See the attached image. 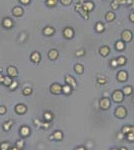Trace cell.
<instances>
[{
	"mask_svg": "<svg viewBox=\"0 0 134 150\" xmlns=\"http://www.w3.org/2000/svg\"><path fill=\"white\" fill-rule=\"evenodd\" d=\"M14 109L17 114H24V113H26V111H27V107H26V105H24V104L19 103L15 106Z\"/></svg>",
	"mask_w": 134,
	"mask_h": 150,
	"instance_id": "obj_7",
	"label": "cell"
},
{
	"mask_svg": "<svg viewBox=\"0 0 134 150\" xmlns=\"http://www.w3.org/2000/svg\"><path fill=\"white\" fill-rule=\"evenodd\" d=\"M120 150H127V148H125V147H122V148H120Z\"/></svg>",
	"mask_w": 134,
	"mask_h": 150,
	"instance_id": "obj_54",
	"label": "cell"
},
{
	"mask_svg": "<svg viewBox=\"0 0 134 150\" xmlns=\"http://www.w3.org/2000/svg\"><path fill=\"white\" fill-rule=\"evenodd\" d=\"M131 7H134V0H132V4H131Z\"/></svg>",
	"mask_w": 134,
	"mask_h": 150,
	"instance_id": "obj_53",
	"label": "cell"
},
{
	"mask_svg": "<svg viewBox=\"0 0 134 150\" xmlns=\"http://www.w3.org/2000/svg\"><path fill=\"white\" fill-rule=\"evenodd\" d=\"M126 138L129 141H134V133L130 132V133H128V134H126Z\"/></svg>",
	"mask_w": 134,
	"mask_h": 150,
	"instance_id": "obj_38",
	"label": "cell"
},
{
	"mask_svg": "<svg viewBox=\"0 0 134 150\" xmlns=\"http://www.w3.org/2000/svg\"><path fill=\"white\" fill-rule=\"evenodd\" d=\"M32 93V88H30V87H25V88L23 89V94L24 95H30Z\"/></svg>",
	"mask_w": 134,
	"mask_h": 150,
	"instance_id": "obj_37",
	"label": "cell"
},
{
	"mask_svg": "<svg viewBox=\"0 0 134 150\" xmlns=\"http://www.w3.org/2000/svg\"><path fill=\"white\" fill-rule=\"evenodd\" d=\"M62 4H64V5H69V4L72 2V0H60Z\"/></svg>",
	"mask_w": 134,
	"mask_h": 150,
	"instance_id": "obj_44",
	"label": "cell"
},
{
	"mask_svg": "<svg viewBox=\"0 0 134 150\" xmlns=\"http://www.w3.org/2000/svg\"><path fill=\"white\" fill-rule=\"evenodd\" d=\"M6 111H7V109H6V107H5V106H3V105L0 106V115L5 114V113H6Z\"/></svg>",
	"mask_w": 134,
	"mask_h": 150,
	"instance_id": "obj_41",
	"label": "cell"
},
{
	"mask_svg": "<svg viewBox=\"0 0 134 150\" xmlns=\"http://www.w3.org/2000/svg\"><path fill=\"white\" fill-rule=\"evenodd\" d=\"M50 92L52 94L55 95H59L62 92V86L59 84V83H54L50 86Z\"/></svg>",
	"mask_w": 134,
	"mask_h": 150,
	"instance_id": "obj_4",
	"label": "cell"
},
{
	"mask_svg": "<svg viewBox=\"0 0 134 150\" xmlns=\"http://www.w3.org/2000/svg\"><path fill=\"white\" fill-rule=\"evenodd\" d=\"M75 10L78 11L79 13H80L82 15V17L84 18V19H88V12H86L85 10H83V8H82V2H79L77 3L76 5H75Z\"/></svg>",
	"mask_w": 134,
	"mask_h": 150,
	"instance_id": "obj_5",
	"label": "cell"
},
{
	"mask_svg": "<svg viewBox=\"0 0 134 150\" xmlns=\"http://www.w3.org/2000/svg\"><path fill=\"white\" fill-rule=\"evenodd\" d=\"M24 144H25V142H24L23 139H18V140L15 142V146L18 147L19 149H22V148L24 147Z\"/></svg>",
	"mask_w": 134,
	"mask_h": 150,
	"instance_id": "obj_30",
	"label": "cell"
},
{
	"mask_svg": "<svg viewBox=\"0 0 134 150\" xmlns=\"http://www.w3.org/2000/svg\"><path fill=\"white\" fill-rule=\"evenodd\" d=\"M3 80H4V76L1 74V72H0V83H2V82H3Z\"/></svg>",
	"mask_w": 134,
	"mask_h": 150,
	"instance_id": "obj_50",
	"label": "cell"
},
{
	"mask_svg": "<svg viewBox=\"0 0 134 150\" xmlns=\"http://www.w3.org/2000/svg\"><path fill=\"white\" fill-rule=\"evenodd\" d=\"M121 37H122V40L124 41V42H129L132 38V33H131L130 30H125V31L122 32Z\"/></svg>",
	"mask_w": 134,
	"mask_h": 150,
	"instance_id": "obj_9",
	"label": "cell"
},
{
	"mask_svg": "<svg viewBox=\"0 0 134 150\" xmlns=\"http://www.w3.org/2000/svg\"><path fill=\"white\" fill-rule=\"evenodd\" d=\"M97 82L99 83V84H105V83L107 82V80H106V78H101V77H99V78L97 79Z\"/></svg>",
	"mask_w": 134,
	"mask_h": 150,
	"instance_id": "obj_42",
	"label": "cell"
},
{
	"mask_svg": "<svg viewBox=\"0 0 134 150\" xmlns=\"http://www.w3.org/2000/svg\"><path fill=\"white\" fill-rule=\"evenodd\" d=\"M99 106L101 109L103 110H107V109H109L110 106H111V102H110V100L109 98H107V97H103L100 99V101H99Z\"/></svg>",
	"mask_w": 134,
	"mask_h": 150,
	"instance_id": "obj_2",
	"label": "cell"
},
{
	"mask_svg": "<svg viewBox=\"0 0 134 150\" xmlns=\"http://www.w3.org/2000/svg\"><path fill=\"white\" fill-rule=\"evenodd\" d=\"M10 149V144L9 142H1L0 143V150H9Z\"/></svg>",
	"mask_w": 134,
	"mask_h": 150,
	"instance_id": "obj_26",
	"label": "cell"
},
{
	"mask_svg": "<svg viewBox=\"0 0 134 150\" xmlns=\"http://www.w3.org/2000/svg\"><path fill=\"white\" fill-rule=\"evenodd\" d=\"M17 86H18V82L16 81V80H13L11 84L9 85V89L10 90H15L16 88H17Z\"/></svg>",
	"mask_w": 134,
	"mask_h": 150,
	"instance_id": "obj_35",
	"label": "cell"
},
{
	"mask_svg": "<svg viewBox=\"0 0 134 150\" xmlns=\"http://www.w3.org/2000/svg\"><path fill=\"white\" fill-rule=\"evenodd\" d=\"M12 13H13V15L16 16V17H20V16L23 14V9L21 7H19V6H16V7L13 8Z\"/></svg>",
	"mask_w": 134,
	"mask_h": 150,
	"instance_id": "obj_14",
	"label": "cell"
},
{
	"mask_svg": "<svg viewBox=\"0 0 134 150\" xmlns=\"http://www.w3.org/2000/svg\"><path fill=\"white\" fill-rule=\"evenodd\" d=\"M12 124H13V121H12V120H8L7 122H5L3 124V129L5 131H9L11 126H12Z\"/></svg>",
	"mask_w": 134,
	"mask_h": 150,
	"instance_id": "obj_25",
	"label": "cell"
},
{
	"mask_svg": "<svg viewBox=\"0 0 134 150\" xmlns=\"http://www.w3.org/2000/svg\"><path fill=\"white\" fill-rule=\"evenodd\" d=\"M121 132H122L124 135H126V134H128V133H130V132H131V126H123Z\"/></svg>",
	"mask_w": 134,
	"mask_h": 150,
	"instance_id": "obj_33",
	"label": "cell"
},
{
	"mask_svg": "<svg viewBox=\"0 0 134 150\" xmlns=\"http://www.w3.org/2000/svg\"><path fill=\"white\" fill-rule=\"evenodd\" d=\"M127 78H128V74L126 71H124V70H121V71H119L118 74H117V79H118V81H120V82L126 81Z\"/></svg>",
	"mask_w": 134,
	"mask_h": 150,
	"instance_id": "obj_10",
	"label": "cell"
},
{
	"mask_svg": "<svg viewBox=\"0 0 134 150\" xmlns=\"http://www.w3.org/2000/svg\"><path fill=\"white\" fill-rule=\"evenodd\" d=\"M2 24H3V26L5 28H11L12 26H13V22H12V20L10 18H8V17L3 19Z\"/></svg>",
	"mask_w": 134,
	"mask_h": 150,
	"instance_id": "obj_16",
	"label": "cell"
},
{
	"mask_svg": "<svg viewBox=\"0 0 134 150\" xmlns=\"http://www.w3.org/2000/svg\"><path fill=\"white\" fill-rule=\"evenodd\" d=\"M123 135H124L123 133H122V132H120V133H118V134H117V137H118V138L121 140V139H123Z\"/></svg>",
	"mask_w": 134,
	"mask_h": 150,
	"instance_id": "obj_47",
	"label": "cell"
},
{
	"mask_svg": "<svg viewBox=\"0 0 134 150\" xmlns=\"http://www.w3.org/2000/svg\"><path fill=\"white\" fill-rule=\"evenodd\" d=\"M34 125H36V126H41L42 122H41L39 119H34Z\"/></svg>",
	"mask_w": 134,
	"mask_h": 150,
	"instance_id": "obj_45",
	"label": "cell"
},
{
	"mask_svg": "<svg viewBox=\"0 0 134 150\" xmlns=\"http://www.w3.org/2000/svg\"><path fill=\"white\" fill-rule=\"evenodd\" d=\"M105 18H106L107 21H113V20L115 19V14L113 13L112 11H108L106 13V15H105Z\"/></svg>",
	"mask_w": 134,
	"mask_h": 150,
	"instance_id": "obj_23",
	"label": "cell"
},
{
	"mask_svg": "<svg viewBox=\"0 0 134 150\" xmlns=\"http://www.w3.org/2000/svg\"><path fill=\"white\" fill-rule=\"evenodd\" d=\"M54 32H55V29L52 28V27H50V26H47V27H45L43 29V33H44L45 35H47V36L52 35Z\"/></svg>",
	"mask_w": 134,
	"mask_h": 150,
	"instance_id": "obj_21",
	"label": "cell"
},
{
	"mask_svg": "<svg viewBox=\"0 0 134 150\" xmlns=\"http://www.w3.org/2000/svg\"><path fill=\"white\" fill-rule=\"evenodd\" d=\"M75 150H86V149H85L84 147H83V146H79V147H77Z\"/></svg>",
	"mask_w": 134,
	"mask_h": 150,
	"instance_id": "obj_51",
	"label": "cell"
},
{
	"mask_svg": "<svg viewBox=\"0 0 134 150\" xmlns=\"http://www.w3.org/2000/svg\"><path fill=\"white\" fill-rule=\"evenodd\" d=\"M132 101H133V102H134V96H133V97H132Z\"/></svg>",
	"mask_w": 134,
	"mask_h": 150,
	"instance_id": "obj_56",
	"label": "cell"
},
{
	"mask_svg": "<svg viewBox=\"0 0 134 150\" xmlns=\"http://www.w3.org/2000/svg\"><path fill=\"white\" fill-rule=\"evenodd\" d=\"M10 149H11V150H20V149H19L18 147H16V146H15V145H14V146H13V147H11Z\"/></svg>",
	"mask_w": 134,
	"mask_h": 150,
	"instance_id": "obj_52",
	"label": "cell"
},
{
	"mask_svg": "<svg viewBox=\"0 0 134 150\" xmlns=\"http://www.w3.org/2000/svg\"><path fill=\"white\" fill-rule=\"evenodd\" d=\"M20 2L23 3V4H28L29 2H30V0H20Z\"/></svg>",
	"mask_w": 134,
	"mask_h": 150,
	"instance_id": "obj_49",
	"label": "cell"
},
{
	"mask_svg": "<svg viewBox=\"0 0 134 150\" xmlns=\"http://www.w3.org/2000/svg\"><path fill=\"white\" fill-rule=\"evenodd\" d=\"M111 97H112V100L114 102L121 103L124 99V93H123V91H121V90H115L114 92L112 93Z\"/></svg>",
	"mask_w": 134,
	"mask_h": 150,
	"instance_id": "obj_1",
	"label": "cell"
},
{
	"mask_svg": "<svg viewBox=\"0 0 134 150\" xmlns=\"http://www.w3.org/2000/svg\"><path fill=\"white\" fill-rule=\"evenodd\" d=\"M48 57H49V59H51V60H55L58 57V51L56 49H51L48 52Z\"/></svg>",
	"mask_w": 134,
	"mask_h": 150,
	"instance_id": "obj_17",
	"label": "cell"
},
{
	"mask_svg": "<svg viewBox=\"0 0 134 150\" xmlns=\"http://www.w3.org/2000/svg\"><path fill=\"white\" fill-rule=\"evenodd\" d=\"M65 82H66V84L70 85L73 89H75L77 87L76 80H75V78L73 76H71V75H66V76H65Z\"/></svg>",
	"mask_w": 134,
	"mask_h": 150,
	"instance_id": "obj_6",
	"label": "cell"
},
{
	"mask_svg": "<svg viewBox=\"0 0 134 150\" xmlns=\"http://www.w3.org/2000/svg\"><path fill=\"white\" fill-rule=\"evenodd\" d=\"M7 73L11 78H15V77H17V75H18L17 69H16L14 66H9V67L7 68Z\"/></svg>",
	"mask_w": 134,
	"mask_h": 150,
	"instance_id": "obj_11",
	"label": "cell"
},
{
	"mask_svg": "<svg viewBox=\"0 0 134 150\" xmlns=\"http://www.w3.org/2000/svg\"><path fill=\"white\" fill-rule=\"evenodd\" d=\"M109 52H110V48L108 47V46H102L101 48L99 49V53H100V55H102L103 57L107 56L108 54H109Z\"/></svg>",
	"mask_w": 134,
	"mask_h": 150,
	"instance_id": "obj_15",
	"label": "cell"
},
{
	"mask_svg": "<svg viewBox=\"0 0 134 150\" xmlns=\"http://www.w3.org/2000/svg\"><path fill=\"white\" fill-rule=\"evenodd\" d=\"M111 150H118V149H116V148H113V149H111Z\"/></svg>",
	"mask_w": 134,
	"mask_h": 150,
	"instance_id": "obj_55",
	"label": "cell"
},
{
	"mask_svg": "<svg viewBox=\"0 0 134 150\" xmlns=\"http://www.w3.org/2000/svg\"><path fill=\"white\" fill-rule=\"evenodd\" d=\"M52 135H53V138L55 139V140H58V141H59V140H62V139H63V133H62L60 130L55 131Z\"/></svg>",
	"mask_w": 134,
	"mask_h": 150,
	"instance_id": "obj_20",
	"label": "cell"
},
{
	"mask_svg": "<svg viewBox=\"0 0 134 150\" xmlns=\"http://www.w3.org/2000/svg\"><path fill=\"white\" fill-rule=\"evenodd\" d=\"M52 117H53V114L51 113V112H49V111L45 112L44 115H43L44 120H45V121H47V122H50V121H51V120H52Z\"/></svg>",
	"mask_w": 134,
	"mask_h": 150,
	"instance_id": "obj_24",
	"label": "cell"
},
{
	"mask_svg": "<svg viewBox=\"0 0 134 150\" xmlns=\"http://www.w3.org/2000/svg\"><path fill=\"white\" fill-rule=\"evenodd\" d=\"M119 4H126L127 3V0H117Z\"/></svg>",
	"mask_w": 134,
	"mask_h": 150,
	"instance_id": "obj_48",
	"label": "cell"
},
{
	"mask_svg": "<svg viewBox=\"0 0 134 150\" xmlns=\"http://www.w3.org/2000/svg\"><path fill=\"white\" fill-rule=\"evenodd\" d=\"M82 8L83 10H85L86 12H90L93 10L94 8V4L91 1H86V2H82Z\"/></svg>",
	"mask_w": 134,
	"mask_h": 150,
	"instance_id": "obj_8",
	"label": "cell"
},
{
	"mask_svg": "<svg viewBox=\"0 0 134 150\" xmlns=\"http://www.w3.org/2000/svg\"><path fill=\"white\" fill-rule=\"evenodd\" d=\"M30 128H29L28 126H21V128H20V135H21L22 137H28V135L30 134Z\"/></svg>",
	"mask_w": 134,
	"mask_h": 150,
	"instance_id": "obj_13",
	"label": "cell"
},
{
	"mask_svg": "<svg viewBox=\"0 0 134 150\" xmlns=\"http://www.w3.org/2000/svg\"><path fill=\"white\" fill-rule=\"evenodd\" d=\"M120 5V4L118 3V1L117 0H113V1L111 2V8L113 10H116V9H118V6Z\"/></svg>",
	"mask_w": 134,
	"mask_h": 150,
	"instance_id": "obj_34",
	"label": "cell"
},
{
	"mask_svg": "<svg viewBox=\"0 0 134 150\" xmlns=\"http://www.w3.org/2000/svg\"><path fill=\"white\" fill-rule=\"evenodd\" d=\"M84 53H85V51L83 49H80V50H78V51L75 52L76 56H83V55H84Z\"/></svg>",
	"mask_w": 134,
	"mask_h": 150,
	"instance_id": "obj_43",
	"label": "cell"
},
{
	"mask_svg": "<svg viewBox=\"0 0 134 150\" xmlns=\"http://www.w3.org/2000/svg\"><path fill=\"white\" fill-rule=\"evenodd\" d=\"M41 127H43L44 129H49V127H50V122H47V121L42 122V125H41Z\"/></svg>",
	"mask_w": 134,
	"mask_h": 150,
	"instance_id": "obj_40",
	"label": "cell"
},
{
	"mask_svg": "<svg viewBox=\"0 0 134 150\" xmlns=\"http://www.w3.org/2000/svg\"><path fill=\"white\" fill-rule=\"evenodd\" d=\"M58 0H46V4L49 6V7H52L54 5H56Z\"/></svg>",
	"mask_w": 134,
	"mask_h": 150,
	"instance_id": "obj_36",
	"label": "cell"
},
{
	"mask_svg": "<svg viewBox=\"0 0 134 150\" xmlns=\"http://www.w3.org/2000/svg\"><path fill=\"white\" fill-rule=\"evenodd\" d=\"M12 81H13V80L11 79V77H10V76H7V77H4V80H3L2 83H3V84L5 85V86H8V87H9V85L12 83Z\"/></svg>",
	"mask_w": 134,
	"mask_h": 150,
	"instance_id": "obj_31",
	"label": "cell"
},
{
	"mask_svg": "<svg viewBox=\"0 0 134 150\" xmlns=\"http://www.w3.org/2000/svg\"><path fill=\"white\" fill-rule=\"evenodd\" d=\"M129 19H130V21L134 22V12L130 13V15H129Z\"/></svg>",
	"mask_w": 134,
	"mask_h": 150,
	"instance_id": "obj_46",
	"label": "cell"
},
{
	"mask_svg": "<svg viewBox=\"0 0 134 150\" xmlns=\"http://www.w3.org/2000/svg\"><path fill=\"white\" fill-rule=\"evenodd\" d=\"M74 70L76 71V73H78V74H82L83 71H84V67H83V65H82V64L78 63V64H76V65L74 66Z\"/></svg>",
	"mask_w": 134,
	"mask_h": 150,
	"instance_id": "obj_22",
	"label": "cell"
},
{
	"mask_svg": "<svg viewBox=\"0 0 134 150\" xmlns=\"http://www.w3.org/2000/svg\"><path fill=\"white\" fill-rule=\"evenodd\" d=\"M30 59L34 62V63H38L40 61V54L38 52H33L30 56Z\"/></svg>",
	"mask_w": 134,
	"mask_h": 150,
	"instance_id": "obj_18",
	"label": "cell"
},
{
	"mask_svg": "<svg viewBox=\"0 0 134 150\" xmlns=\"http://www.w3.org/2000/svg\"><path fill=\"white\" fill-rule=\"evenodd\" d=\"M72 87H71L70 85H68V84H65V85H63L62 86V92H63L64 94H66V95H68V94H70L71 92H72Z\"/></svg>",
	"mask_w": 134,
	"mask_h": 150,
	"instance_id": "obj_19",
	"label": "cell"
},
{
	"mask_svg": "<svg viewBox=\"0 0 134 150\" xmlns=\"http://www.w3.org/2000/svg\"><path fill=\"white\" fill-rule=\"evenodd\" d=\"M115 48L117 50H119V51H121V50L124 49V42L123 41H117V42L115 43Z\"/></svg>",
	"mask_w": 134,
	"mask_h": 150,
	"instance_id": "obj_28",
	"label": "cell"
},
{
	"mask_svg": "<svg viewBox=\"0 0 134 150\" xmlns=\"http://www.w3.org/2000/svg\"><path fill=\"white\" fill-rule=\"evenodd\" d=\"M117 62H118V65L122 66V65H124L125 63H126V58H125L124 56H119L118 58H117Z\"/></svg>",
	"mask_w": 134,
	"mask_h": 150,
	"instance_id": "obj_32",
	"label": "cell"
},
{
	"mask_svg": "<svg viewBox=\"0 0 134 150\" xmlns=\"http://www.w3.org/2000/svg\"><path fill=\"white\" fill-rule=\"evenodd\" d=\"M122 91H123L124 95H130V94L132 93L133 89H132V87H131V86H125Z\"/></svg>",
	"mask_w": 134,
	"mask_h": 150,
	"instance_id": "obj_29",
	"label": "cell"
},
{
	"mask_svg": "<svg viewBox=\"0 0 134 150\" xmlns=\"http://www.w3.org/2000/svg\"><path fill=\"white\" fill-rule=\"evenodd\" d=\"M126 114H127V111L123 106H118L115 109V116L120 118V119L124 118L125 116H126Z\"/></svg>",
	"mask_w": 134,
	"mask_h": 150,
	"instance_id": "obj_3",
	"label": "cell"
},
{
	"mask_svg": "<svg viewBox=\"0 0 134 150\" xmlns=\"http://www.w3.org/2000/svg\"><path fill=\"white\" fill-rule=\"evenodd\" d=\"M110 65L112 66L113 68L117 67V66H118V62H117V59H112L111 62H110Z\"/></svg>",
	"mask_w": 134,
	"mask_h": 150,
	"instance_id": "obj_39",
	"label": "cell"
},
{
	"mask_svg": "<svg viewBox=\"0 0 134 150\" xmlns=\"http://www.w3.org/2000/svg\"><path fill=\"white\" fill-rule=\"evenodd\" d=\"M63 35L66 37L67 39L72 38V37L74 36V31H73V29H72V28H70V27H66L64 30H63Z\"/></svg>",
	"mask_w": 134,
	"mask_h": 150,
	"instance_id": "obj_12",
	"label": "cell"
},
{
	"mask_svg": "<svg viewBox=\"0 0 134 150\" xmlns=\"http://www.w3.org/2000/svg\"><path fill=\"white\" fill-rule=\"evenodd\" d=\"M104 30V24L102 22H97L96 23V31L98 33H101Z\"/></svg>",
	"mask_w": 134,
	"mask_h": 150,
	"instance_id": "obj_27",
	"label": "cell"
}]
</instances>
